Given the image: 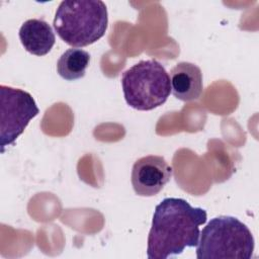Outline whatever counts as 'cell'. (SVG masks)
<instances>
[{
  "label": "cell",
  "mask_w": 259,
  "mask_h": 259,
  "mask_svg": "<svg viewBox=\"0 0 259 259\" xmlns=\"http://www.w3.org/2000/svg\"><path fill=\"white\" fill-rule=\"evenodd\" d=\"M206 219L205 209L193 207L183 198L163 199L154 211L148 236L147 257L166 259L181 254L185 248L196 247L199 227Z\"/></svg>",
  "instance_id": "1"
},
{
  "label": "cell",
  "mask_w": 259,
  "mask_h": 259,
  "mask_svg": "<svg viewBox=\"0 0 259 259\" xmlns=\"http://www.w3.org/2000/svg\"><path fill=\"white\" fill-rule=\"evenodd\" d=\"M53 24L57 34L67 45L86 47L105 34L107 8L100 0H65L57 8Z\"/></svg>",
  "instance_id": "2"
},
{
  "label": "cell",
  "mask_w": 259,
  "mask_h": 259,
  "mask_svg": "<svg viewBox=\"0 0 259 259\" xmlns=\"http://www.w3.org/2000/svg\"><path fill=\"white\" fill-rule=\"evenodd\" d=\"M254 238L248 227L237 218L220 215L211 219L199 234L197 259H250Z\"/></svg>",
  "instance_id": "3"
},
{
  "label": "cell",
  "mask_w": 259,
  "mask_h": 259,
  "mask_svg": "<svg viewBox=\"0 0 259 259\" xmlns=\"http://www.w3.org/2000/svg\"><path fill=\"white\" fill-rule=\"evenodd\" d=\"M121 87L126 103L142 111L161 106L171 93L169 74L155 59L140 61L124 71Z\"/></svg>",
  "instance_id": "4"
},
{
  "label": "cell",
  "mask_w": 259,
  "mask_h": 259,
  "mask_svg": "<svg viewBox=\"0 0 259 259\" xmlns=\"http://www.w3.org/2000/svg\"><path fill=\"white\" fill-rule=\"evenodd\" d=\"M1 153L14 144L29 121L39 113L35 100L28 92L6 85L0 86Z\"/></svg>",
  "instance_id": "5"
},
{
  "label": "cell",
  "mask_w": 259,
  "mask_h": 259,
  "mask_svg": "<svg viewBox=\"0 0 259 259\" xmlns=\"http://www.w3.org/2000/svg\"><path fill=\"white\" fill-rule=\"evenodd\" d=\"M173 168L162 156L149 155L138 159L132 169V185L140 196L158 194L170 181Z\"/></svg>",
  "instance_id": "6"
},
{
  "label": "cell",
  "mask_w": 259,
  "mask_h": 259,
  "mask_svg": "<svg viewBox=\"0 0 259 259\" xmlns=\"http://www.w3.org/2000/svg\"><path fill=\"white\" fill-rule=\"evenodd\" d=\"M171 92L179 100L192 101L200 97L203 90L202 73L198 66L180 62L170 71Z\"/></svg>",
  "instance_id": "7"
},
{
  "label": "cell",
  "mask_w": 259,
  "mask_h": 259,
  "mask_svg": "<svg viewBox=\"0 0 259 259\" xmlns=\"http://www.w3.org/2000/svg\"><path fill=\"white\" fill-rule=\"evenodd\" d=\"M19 39L28 53L41 57L52 50L56 36L48 22L42 19L32 18L22 23L19 29Z\"/></svg>",
  "instance_id": "8"
},
{
  "label": "cell",
  "mask_w": 259,
  "mask_h": 259,
  "mask_svg": "<svg viewBox=\"0 0 259 259\" xmlns=\"http://www.w3.org/2000/svg\"><path fill=\"white\" fill-rule=\"evenodd\" d=\"M90 63L88 52L72 48L62 54L57 63V72L65 80L73 81L84 77Z\"/></svg>",
  "instance_id": "9"
}]
</instances>
